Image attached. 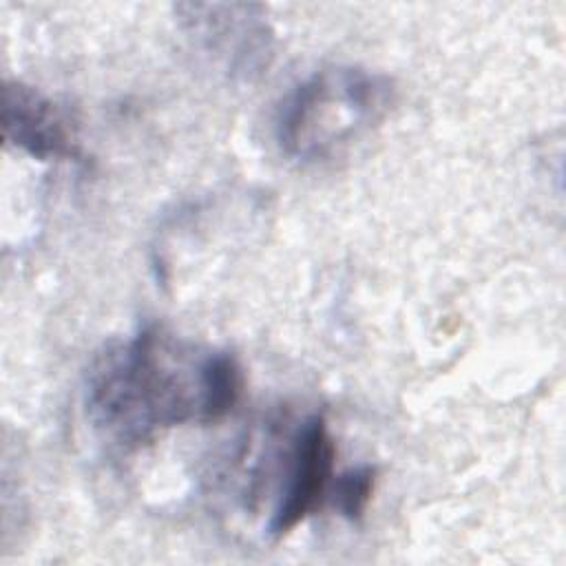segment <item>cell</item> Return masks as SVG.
<instances>
[{
  "label": "cell",
  "mask_w": 566,
  "mask_h": 566,
  "mask_svg": "<svg viewBox=\"0 0 566 566\" xmlns=\"http://www.w3.org/2000/svg\"><path fill=\"white\" fill-rule=\"evenodd\" d=\"M374 486H376V469L369 464H363L356 469H347L340 475H334L327 497L345 520L358 522L369 506Z\"/></svg>",
  "instance_id": "8992f818"
},
{
  "label": "cell",
  "mask_w": 566,
  "mask_h": 566,
  "mask_svg": "<svg viewBox=\"0 0 566 566\" xmlns=\"http://www.w3.org/2000/svg\"><path fill=\"white\" fill-rule=\"evenodd\" d=\"M394 99V82L382 73L343 64L318 69L281 99L276 146L298 166L336 161L385 122Z\"/></svg>",
  "instance_id": "7a4b0ae2"
},
{
  "label": "cell",
  "mask_w": 566,
  "mask_h": 566,
  "mask_svg": "<svg viewBox=\"0 0 566 566\" xmlns=\"http://www.w3.org/2000/svg\"><path fill=\"white\" fill-rule=\"evenodd\" d=\"M4 139L40 159H71L77 142L66 113L46 95L22 82H7L2 95Z\"/></svg>",
  "instance_id": "5b68a950"
},
{
  "label": "cell",
  "mask_w": 566,
  "mask_h": 566,
  "mask_svg": "<svg viewBox=\"0 0 566 566\" xmlns=\"http://www.w3.org/2000/svg\"><path fill=\"white\" fill-rule=\"evenodd\" d=\"M177 18L188 40L234 80H254L268 71L274 31L265 9L250 2H186Z\"/></svg>",
  "instance_id": "3957f363"
},
{
  "label": "cell",
  "mask_w": 566,
  "mask_h": 566,
  "mask_svg": "<svg viewBox=\"0 0 566 566\" xmlns=\"http://www.w3.org/2000/svg\"><path fill=\"white\" fill-rule=\"evenodd\" d=\"M239 394L241 367L230 352L146 325L95 358L84 405L106 442L137 449L172 427L226 416Z\"/></svg>",
  "instance_id": "6da1fadb"
},
{
  "label": "cell",
  "mask_w": 566,
  "mask_h": 566,
  "mask_svg": "<svg viewBox=\"0 0 566 566\" xmlns=\"http://www.w3.org/2000/svg\"><path fill=\"white\" fill-rule=\"evenodd\" d=\"M334 440L321 413L298 422L287 442L281 491L265 526L272 539H283L325 502L334 480Z\"/></svg>",
  "instance_id": "277c9868"
}]
</instances>
